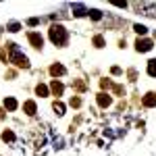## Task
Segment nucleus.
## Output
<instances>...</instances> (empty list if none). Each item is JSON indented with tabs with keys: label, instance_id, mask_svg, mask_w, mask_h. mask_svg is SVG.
Instances as JSON below:
<instances>
[{
	"label": "nucleus",
	"instance_id": "nucleus-14",
	"mask_svg": "<svg viewBox=\"0 0 156 156\" xmlns=\"http://www.w3.org/2000/svg\"><path fill=\"white\" fill-rule=\"evenodd\" d=\"M94 46H96V48H102V46H104V37L96 36V37H94Z\"/></svg>",
	"mask_w": 156,
	"mask_h": 156
},
{
	"label": "nucleus",
	"instance_id": "nucleus-13",
	"mask_svg": "<svg viewBox=\"0 0 156 156\" xmlns=\"http://www.w3.org/2000/svg\"><path fill=\"white\" fill-rule=\"evenodd\" d=\"M36 92L40 94V96H48V87H46V85H42V83L36 87Z\"/></svg>",
	"mask_w": 156,
	"mask_h": 156
},
{
	"label": "nucleus",
	"instance_id": "nucleus-4",
	"mask_svg": "<svg viewBox=\"0 0 156 156\" xmlns=\"http://www.w3.org/2000/svg\"><path fill=\"white\" fill-rule=\"evenodd\" d=\"M144 106H148V108H152V106H156V94H146L144 96Z\"/></svg>",
	"mask_w": 156,
	"mask_h": 156
},
{
	"label": "nucleus",
	"instance_id": "nucleus-11",
	"mask_svg": "<svg viewBox=\"0 0 156 156\" xmlns=\"http://www.w3.org/2000/svg\"><path fill=\"white\" fill-rule=\"evenodd\" d=\"M148 73H150L152 77H156V58H152L148 62Z\"/></svg>",
	"mask_w": 156,
	"mask_h": 156
},
{
	"label": "nucleus",
	"instance_id": "nucleus-1",
	"mask_svg": "<svg viewBox=\"0 0 156 156\" xmlns=\"http://www.w3.org/2000/svg\"><path fill=\"white\" fill-rule=\"evenodd\" d=\"M50 40L56 44V46H65L67 44V29L62 25H52L50 27Z\"/></svg>",
	"mask_w": 156,
	"mask_h": 156
},
{
	"label": "nucleus",
	"instance_id": "nucleus-10",
	"mask_svg": "<svg viewBox=\"0 0 156 156\" xmlns=\"http://www.w3.org/2000/svg\"><path fill=\"white\" fill-rule=\"evenodd\" d=\"M4 108L15 110V108H17V100H15V98H6V100H4Z\"/></svg>",
	"mask_w": 156,
	"mask_h": 156
},
{
	"label": "nucleus",
	"instance_id": "nucleus-9",
	"mask_svg": "<svg viewBox=\"0 0 156 156\" xmlns=\"http://www.w3.org/2000/svg\"><path fill=\"white\" fill-rule=\"evenodd\" d=\"M25 112H27V115H36V102H34V100H29V102H25Z\"/></svg>",
	"mask_w": 156,
	"mask_h": 156
},
{
	"label": "nucleus",
	"instance_id": "nucleus-3",
	"mask_svg": "<svg viewBox=\"0 0 156 156\" xmlns=\"http://www.w3.org/2000/svg\"><path fill=\"white\" fill-rule=\"evenodd\" d=\"M135 48H137V52H148V50L152 48V42L150 40H137L135 42Z\"/></svg>",
	"mask_w": 156,
	"mask_h": 156
},
{
	"label": "nucleus",
	"instance_id": "nucleus-18",
	"mask_svg": "<svg viewBox=\"0 0 156 156\" xmlns=\"http://www.w3.org/2000/svg\"><path fill=\"white\" fill-rule=\"evenodd\" d=\"M19 27H21L19 23H11L9 25V31H19Z\"/></svg>",
	"mask_w": 156,
	"mask_h": 156
},
{
	"label": "nucleus",
	"instance_id": "nucleus-16",
	"mask_svg": "<svg viewBox=\"0 0 156 156\" xmlns=\"http://www.w3.org/2000/svg\"><path fill=\"white\" fill-rule=\"evenodd\" d=\"M90 17H92L94 21H98V19H102V12L96 11V9H92V11H90Z\"/></svg>",
	"mask_w": 156,
	"mask_h": 156
},
{
	"label": "nucleus",
	"instance_id": "nucleus-17",
	"mask_svg": "<svg viewBox=\"0 0 156 156\" xmlns=\"http://www.w3.org/2000/svg\"><path fill=\"white\" fill-rule=\"evenodd\" d=\"M135 31H137L140 36H144V34H146V27H144V25H135Z\"/></svg>",
	"mask_w": 156,
	"mask_h": 156
},
{
	"label": "nucleus",
	"instance_id": "nucleus-7",
	"mask_svg": "<svg viewBox=\"0 0 156 156\" xmlns=\"http://www.w3.org/2000/svg\"><path fill=\"white\" fill-rule=\"evenodd\" d=\"M110 102H112V100H110L108 94H98V104H100V106H108Z\"/></svg>",
	"mask_w": 156,
	"mask_h": 156
},
{
	"label": "nucleus",
	"instance_id": "nucleus-19",
	"mask_svg": "<svg viewBox=\"0 0 156 156\" xmlns=\"http://www.w3.org/2000/svg\"><path fill=\"white\" fill-rule=\"evenodd\" d=\"M71 104H73V106H79V104H81V100H79V98H75V100H71Z\"/></svg>",
	"mask_w": 156,
	"mask_h": 156
},
{
	"label": "nucleus",
	"instance_id": "nucleus-12",
	"mask_svg": "<svg viewBox=\"0 0 156 156\" xmlns=\"http://www.w3.org/2000/svg\"><path fill=\"white\" fill-rule=\"evenodd\" d=\"M54 110H56V115H65V104L62 102H54Z\"/></svg>",
	"mask_w": 156,
	"mask_h": 156
},
{
	"label": "nucleus",
	"instance_id": "nucleus-6",
	"mask_svg": "<svg viewBox=\"0 0 156 156\" xmlns=\"http://www.w3.org/2000/svg\"><path fill=\"white\" fill-rule=\"evenodd\" d=\"M29 42L34 44V48H42V36L40 34H29Z\"/></svg>",
	"mask_w": 156,
	"mask_h": 156
},
{
	"label": "nucleus",
	"instance_id": "nucleus-2",
	"mask_svg": "<svg viewBox=\"0 0 156 156\" xmlns=\"http://www.w3.org/2000/svg\"><path fill=\"white\" fill-rule=\"evenodd\" d=\"M9 50H11V62H15L17 67H23V69H27V67H29L27 56H25V54H21V52H19V48H17L15 44H9Z\"/></svg>",
	"mask_w": 156,
	"mask_h": 156
},
{
	"label": "nucleus",
	"instance_id": "nucleus-5",
	"mask_svg": "<svg viewBox=\"0 0 156 156\" xmlns=\"http://www.w3.org/2000/svg\"><path fill=\"white\" fill-rule=\"evenodd\" d=\"M50 90H52V94H54V96H60L65 87H62V83H60V81H56V79H54V81H52V85H50Z\"/></svg>",
	"mask_w": 156,
	"mask_h": 156
},
{
	"label": "nucleus",
	"instance_id": "nucleus-8",
	"mask_svg": "<svg viewBox=\"0 0 156 156\" xmlns=\"http://www.w3.org/2000/svg\"><path fill=\"white\" fill-rule=\"evenodd\" d=\"M50 73H52L54 77H56V75H62V73H65V67L56 62V65H52V67H50Z\"/></svg>",
	"mask_w": 156,
	"mask_h": 156
},
{
	"label": "nucleus",
	"instance_id": "nucleus-15",
	"mask_svg": "<svg viewBox=\"0 0 156 156\" xmlns=\"http://www.w3.org/2000/svg\"><path fill=\"white\" fill-rule=\"evenodd\" d=\"M2 140H4V142H12V140H15V133L12 131H4L2 133Z\"/></svg>",
	"mask_w": 156,
	"mask_h": 156
}]
</instances>
